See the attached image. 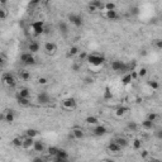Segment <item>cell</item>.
I'll return each instance as SVG.
<instances>
[{"label":"cell","instance_id":"obj_52","mask_svg":"<svg viewBox=\"0 0 162 162\" xmlns=\"http://www.w3.org/2000/svg\"><path fill=\"white\" fill-rule=\"evenodd\" d=\"M6 1H8V0H0V4L5 5V4H6Z\"/></svg>","mask_w":162,"mask_h":162},{"label":"cell","instance_id":"obj_20","mask_svg":"<svg viewBox=\"0 0 162 162\" xmlns=\"http://www.w3.org/2000/svg\"><path fill=\"white\" fill-rule=\"evenodd\" d=\"M113 141H115L117 143H118V144H119L122 148H124V147H127V146L129 144L128 139H127V138H124V137H117L115 139H113Z\"/></svg>","mask_w":162,"mask_h":162},{"label":"cell","instance_id":"obj_36","mask_svg":"<svg viewBox=\"0 0 162 162\" xmlns=\"http://www.w3.org/2000/svg\"><path fill=\"white\" fill-rule=\"evenodd\" d=\"M57 151H58V147H49L48 148V155L49 156H52V157H55Z\"/></svg>","mask_w":162,"mask_h":162},{"label":"cell","instance_id":"obj_44","mask_svg":"<svg viewBox=\"0 0 162 162\" xmlns=\"http://www.w3.org/2000/svg\"><path fill=\"white\" fill-rule=\"evenodd\" d=\"M87 10H89V13H96L98 9L95 8V6H94L93 4H89V6H87Z\"/></svg>","mask_w":162,"mask_h":162},{"label":"cell","instance_id":"obj_30","mask_svg":"<svg viewBox=\"0 0 162 162\" xmlns=\"http://www.w3.org/2000/svg\"><path fill=\"white\" fill-rule=\"evenodd\" d=\"M90 4H93L95 8L98 9V10H101V9H104V3H101V0H93Z\"/></svg>","mask_w":162,"mask_h":162},{"label":"cell","instance_id":"obj_42","mask_svg":"<svg viewBox=\"0 0 162 162\" xmlns=\"http://www.w3.org/2000/svg\"><path fill=\"white\" fill-rule=\"evenodd\" d=\"M6 60H5V56L3 55V53H0V67H3V66L5 65Z\"/></svg>","mask_w":162,"mask_h":162},{"label":"cell","instance_id":"obj_4","mask_svg":"<svg viewBox=\"0 0 162 162\" xmlns=\"http://www.w3.org/2000/svg\"><path fill=\"white\" fill-rule=\"evenodd\" d=\"M62 106L66 110H74L77 108V101L75 98H66L62 100Z\"/></svg>","mask_w":162,"mask_h":162},{"label":"cell","instance_id":"obj_49","mask_svg":"<svg viewBox=\"0 0 162 162\" xmlns=\"http://www.w3.org/2000/svg\"><path fill=\"white\" fill-rule=\"evenodd\" d=\"M4 119H5V114L0 113V122H4Z\"/></svg>","mask_w":162,"mask_h":162},{"label":"cell","instance_id":"obj_34","mask_svg":"<svg viewBox=\"0 0 162 162\" xmlns=\"http://www.w3.org/2000/svg\"><path fill=\"white\" fill-rule=\"evenodd\" d=\"M104 99H105V100L113 99V94H112V91H110V89H109V87H106V89H105V93H104Z\"/></svg>","mask_w":162,"mask_h":162},{"label":"cell","instance_id":"obj_3","mask_svg":"<svg viewBox=\"0 0 162 162\" xmlns=\"http://www.w3.org/2000/svg\"><path fill=\"white\" fill-rule=\"evenodd\" d=\"M1 82L3 85H5L6 87H14L17 85V81H15V77L13 76L10 72H5L1 77Z\"/></svg>","mask_w":162,"mask_h":162},{"label":"cell","instance_id":"obj_47","mask_svg":"<svg viewBox=\"0 0 162 162\" xmlns=\"http://www.w3.org/2000/svg\"><path fill=\"white\" fill-rule=\"evenodd\" d=\"M79 53H80V52H79ZM86 57H87V53H85V52L80 53V60H85V61H86Z\"/></svg>","mask_w":162,"mask_h":162},{"label":"cell","instance_id":"obj_13","mask_svg":"<svg viewBox=\"0 0 162 162\" xmlns=\"http://www.w3.org/2000/svg\"><path fill=\"white\" fill-rule=\"evenodd\" d=\"M33 148L36 152H38V153H41V152H44V150H46V146H44V143L42 141H36L34 139V142H33Z\"/></svg>","mask_w":162,"mask_h":162},{"label":"cell","instance_id":"obj_46","mask_svg":"<svg viewBox=\"0 0 162 162\" xmlns=\"http://www.w3.org/2000/svg\"><path fill=\"white\" fill-rule=\"evenodd\" d=\"M39 3H41V0H31V1H29V5H31V6H36L37 4H39Z\"/></svg>","mask_w":162,"mask_h":162},{"label":"cell","instance_id":"obj_45","mask_svg":"<svg viewBox=\"0 0 162 162\" xmlns=\"http://www.w3.org/2000/svg\"><path fill=\"white\" fill-rule=\"evenodd\" d=\"M139 155H141V157H142V158H147V156H148V151H147V150H142L141 152H139Z\"/></svg>","mask_w":162,"mask_h":162},{"label":"cell","instance_id":"obj_51","mask_svg":"<svg viewBox=\"0 0 162 162\" xmlns=\"http://www.w3.org/2000/svg\"><path fill=\"white\" fill-rule=\"evenodd\" d=\"M141 55H142V56H146V55H147V51H146V49H142V51H141Z\"/></svg>","mask_w":162,"mask_h":162},{"label":"cell","instance_id":"obj_9","mask_svg":"<svg viewBox=\"0 0 162 162\" xmlns=\"http://www.w3.org/2000/svg\"><path fill=\"white\" fill-rule=\"evenodd\" d=\"M55 160L58 161V162H66L68 160V153L66 150H63V148H58V151H57L56 156H55Z\"/></svg>","mask_w":162,"mask_h":162},{"label":"cell","instance_id":"obj_32","mask_svg":"<svg viewBox=\"0 0 162 162\" xmlns=\"http://www.w3.org/2000/svg\"><path fill=\"white\" fill-rule=\"evenodd\" d=\"M142 127H143L144 129H152L153 128V122H151V120H148V119H146L142 122Z\"/></svg>","mask_w":162,"mask_h":162},{"label":"cell","instance_id":"obj_11","mask_svg":"<svg viewBox=\"0 0 162 162\" xmlns=\"http://www.w3.org/2000/svg\"><path fill=\"white\" fill-rule=\"evenodd\" d=\"M56 51H57L56 43H53V42H47L46 44H44V52H46L48 56L55 55Z\"/></svg>","mask_w":162,"mask_h":162},{"label":"cell","instance_id":"obj_40","mask_svg":"<svg viewBox=\"0 0 162 162\" xmlns=\"http://www.w3.org/2000/svg\"><path fill=\"white\" fill-rule=\"evenodd\" d=\"M147 119L155 123V122H156V119H157V114H156V113H150V114L147 115Z\"/></svg>","mask_w":162,"mask_h":162},{"label":"cell","instance_id":"obj_16","mask_svg":"<svg viewBox=\"0 0 162 162\" xmlns=\"http://www.w3.org/2000/svg\"><path fill=\"white\" fill-rule=\"evenodd\" d=\"M57 27H58V32L62 34V36H67L68 34V25L66 22H60Z\"/></svg>","mask_w":162,"mask_h":162},{"label":"cell","instance_id":"obj_1","mask_svg":"<svg viewBox=\"0 0 162 162\" xmlns=\"http://www.w3.org/2000/svg\"><path fill=\"white\" fill-rule=\"evenodd\" d=\"M86 61L91 66H100L104 63V57L101 55H98V53H90L86 57Z\"/></svg>","mask_w":162,"mask_h":162},{"label":"cell","instance_id":"obj_19","mask_svg":"<svg viewBox=\"0 0 162 162\" xmlns=\"http://www.w3.org/2000/svg\"><path fill=\"white\" fill-rule=\"evenodd\" d=\"M128 108L127 106H119L115 109V115L118 117V118H122V117H124L127 113H128Z\"/></svg>","mask_w":162,"mask_h":162},{"label":"cell","instance_id":"obj_6","mask_svg":"<svg viewBox=\"0 0 162 162\" xmlns=\"http://www.w3.org/2000/svg\"><path fill=\"white\" fill-rule=\"evenodd\" d=\"M110 67H112L113 71L115 72H124L127 71V65L123 61H119V60H114V61L110 63Z\"/></svg>","mask_w":162,"mask_h":162},{"label":"cell","instance_id":"obj_26","mask_svg":"<svg viewBox=\"0 0 162 162\" xmlns=\"http://www.w3.org/2000/svg\"><path fill=\"white\" fill-rule=\"evenodd\" d=\"M79 52H80L79 47L72 46V47H70V49H68V52H67V56H68V57H74V56H76V55H79Z\"/></svg>","mask_w":162,"mask_h":162},{"label":"cell","instance_id":"obj_10","mask_svg":"<svg viewBox=\"0 0 162 162\" xmlns=\"http://www.w3.org/2000/svg\"><path fill=\"white\" fill-rule=\"evenodd\" d=\"M106 133H108L106 127H104L101 124H96L94 127V129H93V134L96 136V137H103V136H105Z\"/></svg>","mask_w":162,"mask_h":162},{"label":"cell","instance_id":"obj_28","mask_svg":"<svg viewBox=\"0 0 162 162\" xmlns=\"http://www.w3.org/2000/svg\"><path fill=\"white\" fill-rule=\"evenodd\" d=\"M132 147H133V150H141L142 148V141L141 139H133V142H132Z\"/></svg>","mask_w":162,"mask_h":162},{"label":"cell","instance_id":"obj_31","mask_svg":"<svg viewBox=\"0 0 162 162\" xmlns=\"http://www.w3.org/2000/svg\"><path fill=\"white\" fill-rule=\"evenodd\" d=\"M147 85L150 87H152V90H157L158 87H160V85H158V81L156 80H148L147 81Z\"/></svg>","mask_w":162,"mask_h":162},{"label":"cell","instance_id":"obj_48","mask_svg":"<svg viewBox=\"0 0 162 162\" xmlns=\"http://www.w3.org/2000/svg\"><path fill=\"white\" fill-rule=\"evenodd\" d=\"M93 79H89V77H86V79H85V82H86V84H93Z\"/></svg>","mask_w":162,"mask_h":162},{"label":"cell","instance_id":"obj_21","mask_svg":"<svg viewBox=\"0 0 162 162\" xmlns=\"http://www.w3.org/2000/svg\"><path fill=\"white\" fill-rule=\"evenodd\" d=\"M105 17L109 19V20H115V19H118V13H117V10H106L105 13Z\"/></svg>","mask_w":162,"mask_h":162},{"label":"cell","instance_id":"obj_25","mask_svg":"<svg viewBox=\"0 0 162 162\" xmlns=\"http://www.w3.org/2000/svg\"><path fill=\"white\" fill-rule=\"evenodd\" d=\"M17 95H20V96H24V98H29L31 96V90L27 87H22V89H19Z\"/></svg>","mask_w":162,"mask_h":162},{"label":"cell","instance_id":"obj_8","mask_svg":"<svg viewBox=\"0 0 162 162\" xmlns=\"http://www.w3.org/2000/svg\"><path fill=\"white\" fill-rule=\"evenodd\" d=\"M32 29H33L36 36H41L44 33V23L42 20H37L34 23H32Z\"/></svg>","mask_w":162,"mask_h":162},{"label":"cell","instance_id":"obj_7","mask_svg":"<svg viewBox=\"0 0 162 162\" xmlns=\"http://www.w3.org/2000/svg\"><path fill=\"white\" fill-rule=\"evenodd\" d=\"M37 101L41 105H47V104H49L51 101H52V98H51V95L48 93L42 91V93H39L37 95Z\"/></svg>","mask_w":162,"mask_h":162},{"label":"cell","instance_id":"obj_5","mask_svg":"<svg viewBox=\"0 0 162 162\" xmlns=\"http://www.w3.org/2000/svg\"><path fill=\"white\" fill-rule=\"evenodd\" d=\"M68 22L77 28H80L84 25V18H82L80 14H70L68 15Z\"/></svg>","mask_w":162,"mask_h":162},{"label":"cell","instance_id":"obj_27","mask_svg":"<svg viewBox=\"0 0 162 162\" xmlns=\"http://www.w3.org/2000/svg\"><path fill=\"white\" fill-rule=\"evenodd\" d=\"M132 75L131 74H125V75H123V77H122V84L123 85H128V84H131L132 82Z\"/></svg>","mask_w":162,"mask_h":162},{"label":"cell","instance_id":"obj_35","mask_svg":"<svg viewBox=\"0 0 162 162\" xmlns=\"http://www.w3.org/2000/svg\"><path fill=\"white\" fill-rule=\"evenodd\" d=\"M104 9L105 10H115V4L114 3H106V4H104Z\"/></svg>","mask_w":162,"mask_h":162},{"label":"cell","instance_id":"obj_23","mask_svg":"<svg viewBox=\"0 0 162 162\" xmlns=\"http://www.w3.org/2000/svg\"><path fill=\"white\" fill-rule=\"evenodd\" d=\"M28 51L32 53H37L38 51H39V44H38L37 42H31L29 44H28Z\"/></svg>","mask_w":162,"mask_h":162},{"label":"cell","instance_id":"obj_38","mask_svg":"<svg viewBox=\"0 0 162 162\" xmlns=\"http://www.w3.org/2000/svg\"><path fill=\"white\" fill-rule=\"evenodd\" d=\"M6 17H8L6 10L4 8H0V20H4V19H6Z\"/></svg>","mask_w":162,"mask_h":162},{"label":"cell","instance_id":"obj_41","mask_svg":"<svg viewBox=\"0 0 162 162\" xmlns=\"http://www.w3.org/2000/svg\"><path fill=\"white\" fill-rule=\"evenodd\" d=\"M47 82H48V79L47 77H39L38 79V84L39 85H46Z\"/></svg>","mask_w":162,"mask_h":162},{"label":"cell","instance_id":"obj_22","mask_svg":"<svg viewBox=\"0 0 162 162\" xmlns=\"http://www.w3.org/2000/svg\"><path fill=\"white\" fill-rule=\"evenodd\" d=\"M85 122H86L89 125H96V124H99V119H98L96 117H94V115H89V117H86Z\"/></svg>","mask_w":162,"mask_h":162},{"label":"cell","instance_id":"obj_29","mask_svg":"<svg viewBox=\"0 0 162 162\" xmlns=\"http://www.w3.org/2000/svg\"><path fill=\"white\" fill-rule=\"evenodd\" d=\"M25 136H27V137L34 138V137H37V136H38V131H37V129H33V128L27 129V131H25Z\"/></svg>","mask_w":162,"mask_h":162},{"label":"cell","instance_id":"obj_50","mask_svg":"<svg viewBox=\"0 0 162 162\" xmlns=\"http://www.w3.org/2000/svg\"><path fill=\"white\" fill-rule=\"evenodd\" d=\"M79 68H80V66L76 65V63H75L74 66H72V70H74V71H79Z\"/></svg>","mask_w":162,"mask_h":162},{"label":"cell","instance_id":"obj_37","mask_svg":"<svg viewBox=\"0 0 162 162\" xmlns=\"http://www.w3.org/2000/svg\"><path fill=\"white\" fill-rule=\"evenodd\" d=\"M137 75L139 76V77H144V76L147 75V68H146V67L139 68V70H138V72H137Z\"/></svg>","mask_w":162,"mask_h":162},{"label":"cell","instance_id":"obj_12","mask_svg":"<svg viewBox=\"0 0 162 162\" xmlns=\"http://www.w3.org/2000/svg\"><path fill=\"white\" fill-rule=\"evenodd\" d=\"M71 136L75 139H82L85 137V132H84V129H81V128H74L71 131Z\"/></svg>","mask_w":162,"mask_h":162},{"label":"cell","instance_id":"obj_18","mask_svg":"<svg viewBox=\"0 0 162 162\" xmlns=\"http://www.w3.org/2000/svg\"><path fill=\"white\" fill-rule=\"evenodd\" d=\"M33 142H34V138L27 137V136H25V138H23V148H25V150H31V148L33 147Z\"/></svg>","mask_w":162,"mask_h":162},{"label":"cell","instance_id":"obj_24","mask_svg":"<svg viewBox=\"0 0 162 162\" xmlns=\"http://www.w3.org/2000/svg\"><path fill=\"white\" fill-rule=\"evenodd\" d=\"M12 144L14 146V147H23V138L20 137H14L12 139Z\"/></svg>","mask_w":162,"mask_h":162},{"label":"cell","instance_id":"obj_15","mask_svg":"<svg viewBox=\"0 0 162 162\" xmlns=\"http://www.w3.org/2000/svg\"><path fill=\"white\" fill-rule=\"evenodd\" d=\"M17 103L20 106H31L29 98H24V96H20V95H17Z\"/></svg>","mask_w":162,"mask_h":162},{"label":"cell","instance_id":"obj_17","mask_svg":"<svg viewBox=\"0 0 162 162\" xmlns=\"http://www.w3.org/2000/svg\"><path fill=\"white\" fill-rule=\"evenodd\" d=\"M4 114H5V119H4L5 123H13L15 120V112L14 110H6Z\"/></svg>","mask_w":162,"mask_h":162},{"label":"cell","instance_id":"obj_33","mask_svg":"<svg viewBox=\"0 0 162 162\" xmlns=\"http://www.w3.org/2000/svg\"><path fill=\"white\" fill-rule=\"evenodd\" d=\"M19 76H20V79H23V80L31 79V74L28 71H25V70H20V71H19Z\"/></svg>","mask_w":162,"mask_h":162},{"label":"cell","instance_id":"obj_39","mask_svg":"<svg viewBox=\"0 0 162 162\" xmlns=\"http://www.w3.org/2000/svg\"><path fill=\"white\" fill-rule=\"evenodd\" d=\"M137 127H138V125L136 124L134 122H131L128 125H127V128H128L129 131H132V132H136V131H137Z\"/></svg>","mask_w":162,"mask_h":162},{"label":"cell","instance_id":"obj_2","mask_svg":"<svg viewBox=\"0 0 162 162\" xmlns=\"http://www.w3.org/2000/svg\"><path fill=\"white\" fill-rule=\"evenodd\" d=\"M20 61L25 66H33L36 63V58H34L33 53L28 51V52H23L20 55Z\"/></svg>","mask_w":162,"mask_h":162},{"label":"cell","instance_id":"obj_53","mask_svg":"<svg viewBox=\"0 0 162 162\" xmlns=\"http://www.w3.org/2000/svg\"><path fill=\"white\" fill-rule=\"evenodd\" d=\"M0 37H1V31H0Z\"/></svg>","mask_w":162,"mask_h":162},{"label":"cell","instance_id":"obj_54","mask_svg":"<svg viewBox=\"0 0 162 162\" xmlns=\"http://www.w3.org/2000/svg\"><path fill=\"white\" fill-rule=\"evenodd\" d=\"M1 68H3V67H0V71H1Z\"/></svg>","mask_w":162,"mask_h":162},{"label":"cell","instance_id":"obj_14","mask_svg":"<svg viewBox=\"0 0 162 162\" xmlns=\"http://www.w3.org/2000/svg\"><path fill=\"white\" fill-rule=\"evenodd\" d=\"M108 150L112 152V153H119V152L122 151V147H120L115 141H112L109 143V146H108Z\"/></svg>","mask_w":162,"mask_h":162},{"label":"cell","instance_id":"obj_43","mask_svg":"<svg viewBox=\"0 0 162 162\" xmlns=\"http://www.w3.org/2000/svg\"><path fill=\"white\" fill-rule=\"evenodd\" d=\"M155 46H156L157 49H161L162 48V41L161 39H156L155 41Z\"/></svg>","mask_w":162,"mask_h":162}]
</instances>
